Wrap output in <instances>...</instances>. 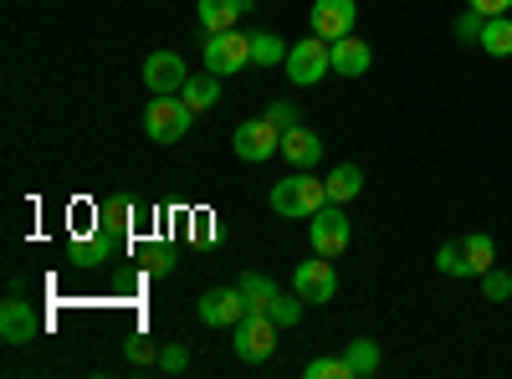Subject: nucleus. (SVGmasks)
I'll use <instances>...</instances> for the list:
<instances>
[{
	"instance_id": "obj_19",
	"label": "nucleus",
	"mask_w": 512,
	"mask_h": 379,
	"mask_svg": "<svg viewBox=\"0 0 512 379\" xmlns=\"http://www.w3.org/2000/svg\"><path fill=\"white\" fill-rule=\"evenodd\" d=\"M180 98L195 108V113H210V108H216L221 103V77L216 72H190V82H185V88H180Z\"/></svg>"
},
{
	"instance_id": "obj_31",
	"label": "nucleus",
	"mask_w": 512,
	"mask_h": 379,
	"mask_svg": "<svg viewBox=\"0 0 512 379\" xmlns=\"http://www.w3.org/2000/svg\"><path fill=\"white\" fill-rule=\"evenodd\" d=\"M154 369H164V374H185V369H190V344H164Z\"/></svg>"
},
{
	"instance_id": "obj_1",
	"label": "nucleus",
	"mask_w": 512,
	"mask_h": 379,
	"mask_svg": "<svg viewBox=\"0 0 512 379\" xmlns=\"http://www.w3.org/2000/svg\"><path fill=\"white\" fill-rule=\"evenodd\" d=\"M328 205V185L313 175V170H292L287 180L272 185V210L277 216H292V221H308Z\"/></svg>"
},
{
	"instance_id": "obj_23",
	"label": "nucleus",
	"mask_w": 512,
	"mask_h": 379,
	"mask_svg": "<svg viewBox=\"0 0 512 379\" xmlns=\"http://www.w3.org/2000/svg\"><path fill=\"white\" fill-rule=\"evenodd\" d=\"M344 364H349L354 379H369V374L379 369V344H374V339H354V344H344Z\"/></svg>"
},
{
	"instance_id": "obj_20",
	"label": "nucleus",
	"mask_w": 512,
	"mask_h": 379,
	"mask_svg": "<svg viewBox=\"0 0 512 379\" xmlns=\"http://www.w3.org/2000/svg\"><path fill=\"white\" fill-rule=\"evenodd\" d=\"M236 287H241V298H246V313H267L272 298H277V282L262 277V272H241Z\"/></svg>"
},
{
	"instance_id": "obj_21",
	"label": "nucleus",
	"mask_w": 512,
	"mask_h": 379,
	"mask_svg": "<svg viewBox=\"0 0 512 379\" xmlns=\"http://www.w3.org/2000/svg\"><path fill=\"white\" fill-rule=\"evenodd\" d=\"M482 52L487 57H512V16H487L482 21Z\"/></svg>"
},
{
	"instance_id": "obj_22",
	"label": "nucleus",
	"mask_w": 512,
	"mask_h": 379,
	"mask_svg": "<svg viewBox=\"0 0 512 379\" xmlns=\"http://www.w3.org/2000/svg\"><path fill=\"white\" fill-rule=\"evenodd\" d=\"M287 62V41L272 31H251V67H282Z\"/></svg>"
},
{
	"instance_id": "obj_16",
	"label": "nucleus",
	"mask_w": 512,
	"mask_h": 379,
	"mask_svg": "<svg viewBox=\"0 0 512 379\" xmlns=\"http://www.w3.org/2000/svg\"><path fill=\"white\" fill-rule=\"evenodd\" d=\"M282 159L292 164V170H313V164L323 159V139H318L313 129H303V123H297V129L282 134Z\"/></svg>"
},
{
	"instance_id": "obj_18",
	"label": "nucleus",
	"mask_w": 512,
	"mask_h": 379,
	"mask_svg": "<svg viewBox=\"0 0 512 379\" xmlns=\"http://www.w3.org/2000/svg\"><path fill=\"white\" fill-rule=\"evenodd\" d=\"M323 185H328V200L333 205H349L364 190V170H359V164H333V170L323 175Z\"/></svg>"
},
{
	"instance_id": "obj_10",
	"label": "nucleus",
	"mask_w": 512,
	"mask_h": 379,
	"mask_svg": "<svg viewBox=\"0 0 512 379\" xmlns=\"http://www.w3.org/2000/svg\"><path fill=\"white\" fill-rule=\"evenodd\" d=\"M195 313L205 328H236L246 318V298H241V287H210V292H200Z\"/></svg>"
},
{
	"instance_id": "obj_15",
	"label": "nucleus",
	"mask_w": 512,
	"mask_h": 379,
	"mask_svg": "<svg viewBox=\"0 0 512 379\" xmlns=\"http://www.w3.org/2000/svg\"><path fill=\"white\" fill-rule=\"evenodd\" d=\"M246 11H251V0H200V6H195V21H200L205 36H216V31H231Z\"/></svg>"
},
{
	"instance_id": "obj_6",
	"label": "nucleus",
	"mask_w": 512,
	"mask_h": 379,
	"mask_svg": "<svg viewBox=\"0 0 512 379\" xmlns=\"http://www.w3.org/2000/svg\"><path fill=\"white\" fill-rule=\"evenodd\" d=\"M231 149L246 164H267L272 154H282V129H277L267 113L262 118H246V123H236V129H231Z\"/></svg>"
},
{
	"instance_id": "obj_24",
	"label": "nucleus",
	"mask_w": 512,
	"mask_h": 379,
	"mask_svg": "<svg viewBox=\"0 0 512 379\" xmlns=\"http://www.w3.org/2000/svg\"><path fill=\"white\" fill-rule=\"evenodd\" d=\"M436 267H441L446 277H477V272H472V257H466L461 241H446V246L436 251Z\"/></svg>"
},
{
	"instance_id": "obj_30",
	"label": "nucleus",
	"mask_w": 512,
	"mask_h": 379,
	"mask_svg": "<svg viewBox=\"0 0 512 379\" xmlns=\"http://www.w3.org/2000/svg\"><path fill=\"white\" fill-rule=\"evenodd\" d=\"M123 354L134 359V364H159V344L149 339V333H128V344H123Z\"/></svg>"
},
{
	"instance_id": "obj_34",
	"label": "nucleus",
	"mask_w": 512,
	"mask_h": 379,
	"mask_svg": "<svg viewBox=\"0 0 512 379\" xmlns=\"http://www.w3.org/2000/svg\"><path fill=\"white\" fill-rule=\"evenodd\" d=\"M267 118L277 123L282 134H287V129H297V108H292V103H272V108H267Z\"/></svg>"
},
{
	"instance_id": "obj_4",
	"label": "nucleus",
	"mask_w": 512,
	"mask_h": 379,
	"mask_svg": "<svg viewBox=\"0 0 512 379\" xmlns=\"http://www.w3.org/2000/svg\"><path fill=\"white\" fill-rule=\"evenodd\" d=\"M308 241H313L318 257H344L349 241H354V221H349V210L328 200V205L318 210V216H308Z\"/></svg>"
},
{
	"instance_id": "obj_14",
	"label": "nucleus",
	"mask_w": 512,
	"mask_h": 379,
	"mask_svg": "<svg viewBox=\"0 0 512 379\" xmlns=\"http://www.w3.org/2000/svg\"><path fill=\"white\" fill-rule=\"evenodd\" d=\"M328 57H333V72H338V77H364V72L374 67L369 41H359V36H338V41H328Z\"/></svg>"
},
{
	"instance_id": "obj_11",
	"label": "nucleus",
	"mask_w": 512,
	"mask_h": 379,
	"mask_svg": "<svg viewBox=\"0 0 512 379\" xmlns=\"http://www.w3.org/2000/svg\"><path fill=\"white\" fill-rule=\"evenodd\" d=\"M313 36L338 41V36H354L359 26V0H313Z\"/></svg>"
},
{
	"instance_id": "obj_13",
	"label": "nucleus",
	"mask_w": 512,
	"mask_h": 379,
	"mask_svg": "<svg viewBox=\"0 0 512 379\" xmlns=\"http://www.w3.org/2000/svg\"><path fill=\"white\" fill-rule=\"evenodd\" d=\"M41 328H47V323H41V313L26 298H11L6 308H0V339H6L11 349H26Z\"/></svg>"
},
{
	"instance_id": "obj_5",
	"label": "nucleus",
	"mask_w": 512,
	"mask_h": 379,
	"mask_svg": "<svg viewBox=\"0 0 512 379\" xmlns=\"http://www.w3.org/2000/svg\"><path fill=\"white\" fill-rule=\"evenodd\" d=\"M205 72H216V77H236L251 67V31H216V36H205Z\"/></svg>"
},
{
	"instance_id": "obj_33",
	"label": "nucleus",
	"mask_w": 512,
	"mask_h": 379,
	"mask_svg": "<svg viewBox=\"0 0 512 379\" xmlns=\"http://www.w3.org/2000/svg\"><path fill=\"white\" fill-rule=\"evenodd\" d=\"M190 241H195V246L216 241V216H210V210H195V216H190Z\"/></svg>"
},
{
	"instance_id": "obj_27",
	"label": "nucleus",
	"mask_w": 512,
	"mask_h": 379,
	"mask_svg": "<svg viewBox=\"0 0 512 379\" xmlns=\"http://www.w3.org/2000/svg\"><path fill=\"white\" fill-rule=\"evenodd\" d=\"M303 374H308V379H354V374H349V364H344V354H338V359L318 354V359H308V364H303Z\"/></svg>"
},
{
	"instance_id": "obj_28",
	"label": "nucleus",
	"mask_w": 512,
	"mask_h": 379,
	"mask_svg": "<svg viewBox=\"0 0 512 379\" xmlns=\"http://www.w3.org/2000/svg\"><path fill=\"white\" fill-rule=\"evenodd\" d=\"M482 298H487V303H507V298H512V277H507L502 267H487V272H482Z\"/></svg>"
},
{
	"instance_id": "obj_2",
	"label": "nucleus",
	"mask_w": 512,
	"mask_h": 379,
	"mask_svg": "<svg viewBox=\"0 0 512 379\" xmlns=\"http://www.w3.org/2000/svg\"><path fill=\"white\" fill-rule=\"evenodd\" d=\"M190 123H195V108L185 98H175V93L149 98V108H144V134L154 144H180L190 134Z\"/></svg>"
},
{
	"instance_id": "obj_29",
	"label": "nucleus",
	"mask_w": 512,
	"mask_h": 379,
	"mask_svg": "<svg viewBox=\"0 0 512 379\" xmlns=\"http://www.w3.org/2000/svg\"><path fill=\"white\" fill-rule=\"evenodd\" d=\"M144 272L149 277H169V272H175V251H169L164 241L159 246H144Z\"/></svg>"
},
{
	"instance_id": "obj_17",
	"label": "nucleus",
	"mask_w": 512,
	"mask_h": 379,
	"mask_svg": "<svg viewBox=\"0 0 512 379\" xmlns=\"http://www.w3.org/2000/svg\"><path fill=\"white\" fill-rule=\"evenodd\" d=\"M134 216H139V205L128 200V195H108V200H98V221H93V226H103V231H113V236L128 241V231H134Z\"/></svg>"
},
{
	"instance_id": "obj_35",
	"label": "nucleus",
	"mask_w": 512,
	"mask_h": 379,
	"mask_svg": "<svg viewBox=\"0 0 512 379\" xmlns=\"http://www.w3.org/2000/svg\"><path fill=\"white\" fill-rule=\"evenodd\" d=\"M466 11H477V16H507L512 0H466Z\"/></svg>"
},
{
	"instance_id": "obj_3",
	"label": "nucleus",
	"mask_w": 512,
	"mask_h": 379,
	"mask_svg": "<svg viewBox=\"0 0 512 379\" xmlns=\"http://www.w3.org/2000/svg\"><path fill=\"white\" fill-rule=\"evenodd\" d=\"M292 88H318V82L333 72V57H328V41L323 36H303L297 47H287V62H282Z\"/></svg>"
},
{
	"instance_id": "obj_32",
	"label": "nucleus",
	"mask_w": 512,
	"mask_h": 379,
	"mask_svg": "<svg viewBox=\"0 0 512 379\" xmlns=\"http://www.w3.org/2000/svg\"><path fill=\"white\" fill-rule=\"evenodd\" d=\"M482 21H487V16H477V11L456 16V41H466V47H482Z\"/></svg>"
},
{
	"instance_id": "obj_12",
	"label": "nucleus",
	"mask_w": 512,
	"mask_h": 379,
	"mask_svg": "<svg viewBox=\"0 0 512 379\" xmlns=\"http://www.w3.org/2000/svg\"><path fill=\"white\" fill-rule=\"evenodd\" d=\"M185 82H190V67H185L180 52H154V57H144V88H149L154 98L180 93Z\"/></svg>"
},
{
	"instance_id": "obj_7",
	"label": "nucleus",
	"mask_w": 512,
	"mask_h": 379,
	"mask_svg": "<svg viewBox=\"0 0 512 379\" xmlns=\"http://www.w3.org/2000/svg\"><path fill=\"white\" fill-rule=\"evenodd\" d=\"M231 349H236L241 364H267L277 354V323H272V313H246L236 323V344Z\"/></svg>"
},
{
	"instance_id": "obj_26",
	"label": "nucleus",
	"mask_w": 512,
	"mask_h": 379,
	"mask_svg": "<svg viewBox=\"0 0 512 379\" xmlns=\"http://www.w3.org/2000/svg\"><path fill=\"white\" fill-rule=\"evenodd\" d=\"M303 308H308V303L297 298V292H292V298H282V292H277L267 313H272V323H277V328H297V323H303Z\"/></svg>"
},
{
	"instance_id": "obj_9",
	"label": "nucleus",
	"mask_w": 512,
	"mask_h": 379,
	"mask_svg": "<svg viewBox=\"0 0 512 379\" xmlns=\"http://www.w3.org/2000/svg\"><path fill=\"white\" fill-rule=\"evenodd\" d=\"M123 251V236H113V231H103V226H93L88 236H72V246H67V262L72 267H82V272H98L103 262H113Z\"/></svg>"
},
{
	"instance_id": "obj_25",
	"label": "nucleus",
	"mask_w": 512,
	"mask_h": 379,
	"mask_svg": "<svg viewBox=\"0 0 512 379\" xmlns=\"http://www.w3.org/2000/svg\"><path fill=\"white\" fill-rule=\"evenodd\" d=\"M461 246H466V257H472V272L482 277L487 267H497L492 257H497V246H492V236H482V231H472V236H461Z\"/></svg>"
},
{
	"instance_id": "obj_8",
	"label": "nucleus",
	"mask_w": 512,
	"mask_h": 379,
	"mask_svg": "<svg viewBox=\"0 0 512 379\" xmlns=\"http://www.w3.org/2000/svg\"><path fill=\"white\" fill-rule=\"evenodd\" d=\"M292 292H297L303 303H333V292H338L333 257H318V251H313V262H297V272H292Z\"/></svg>"
}]
</instances>
